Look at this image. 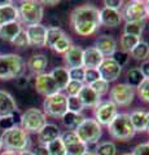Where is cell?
<instances>
[{
	"instance_id": "6da1fadb",
	"label": "cell",
	"mask_w": 149,
	"mask_h": 155,
	"mask_svg": "<svg viewBox=\"0 0 149 155\" xmlns=\"http://www.w3.org/2000/svg\"><path fill=\"white\" fill-rule=\"evenodd\" d=\"M70 25L79 36H90L101 26L100 9L91 4L76 7L70 14Z\"/></svg>"
},
{
	"instance_id": "7a4b0ae2",
	"label": "cell",
	"mask_w": 149,
	"mask_h": 155,
	"mask_svg": "<svg viewBox=\"0 0 149 155\" xmlns=\"http://www.w3.org/2000/svg\"><path fill=\"white\" fill-rule=\"evenodd\" d=\"M26 64L16 53L0 54V80L18 79L25 75Z\"/></svg>"
},
{
	"instance_id": "3957f363",
	"label": "cell",
	"mask_w": 149,
	"mask_h": 155,
	"mask_svg": "<svg viewBox=\"0 0 149 155\" xmlns=\"http://www.w3.org/2000/svg\"><path fill=\"white\" fill-rule=\"evenodd\" d=\"M0 141H2V146L4 149L16 154L20 151H25L30 146L29 134L17 125L8 130H4L2 137H0Z\"/></svg>"
},
{
	"instance_id": "277c9868",
	"label": "cell",
	"mask_w": 149,
	"mask_h": 155,
	"mask_svg": "<svg viewBox=\"0 0 149 155\" xmlns=\"http://www.w3.org/2000/svg\"><path fill=\"white\" fill-rule=\"evenodd\" d=\"M18 9V19L20 23H23L26 26L32 25H39L43 19V4L40 2H35V0H26L22 2L20 5L17 7Z\"/></svg>"
},
{
	"instance_id": "5b68a950",
	"label": "cell",
	"mask_w": 149,
	"mask_h": 155,
	"mask_svg": "<svg viewBox=\"0 0 149 155\" xmlns=\"http://www.w3.org/2000/svg\"><path fill=\"white\" fill-rule=\"evenodd\" d=\"M108 132L110 137L118 140V141H127V140L132 138L135 130L130 122L128 114H117V116L112 120V123L108 125Z\"/></svg>"
},
{
	"instance_id": "8992f818",
	"label": "cell",
	"mask_w": 149,
	"mask_h": 155,
	"mask_svg": "<svg viewBox=\"0 0 149 155\" xmlns=\"http://www.w3.org/2000/svg\"><path fill=\"white\" fill-rule=\"evenodd\" d=\"M21 127L25 132L30 133H39L47 124V116L42 110L30 107L20 116Z\"/></svg>"
},
{
	"instance_id": "52a82bcc",
	"label": "cell",
	"mask_w": 149,
	"mask_h": 155,
	"mask_svg": "<svg viewBox=\"0 0 149 155\" xmlns=\"http://www.w3.org/2000/svg\"><path fill=\"white\" fill-rule=\"evenodd\" d=\"M43 113L46 114V116H51V118H62L66 113H68V96L61 93L48 96L44 98L43 102Z\"/></svg>"
},
{
	"instance_id": "ba28073f",
	"label": "cell",
	"mask_w": 149,
	"mask_h": 155,
	"mask_svg": "<svg viewBox=\"0 0 149 155\" xmlns=\"http://www.w3.org/2000/svg\"><path fill=\"white\" fill-rule=\"evenodd\" d=\"M74 132L79 137L82 142H84L87 146L96 143L103 134V128L95 119H84L78 128Z\"/></svg>"
},
{
	"instance_id": "9c48e42d",
	"label": "cell",
	"mask_w": 149,
	"mask_h": 155,
	"mask_svg": "<svg viewBox=\"0 0 149 155\" xmlns=\"http://www.w3.org/2000/svg\"><path fill=\"white\" fill-rule=\"evenodd\" d=\"M109 101L117 106H128L135 98V91L126 83L115 84L109 89Z\"/></svg>"
},
{
	"instance_id": "30bf717a",
	"label": "cell",
	"mask_w": 149,
	"mask_h": 155,
	"mask_svg": "<svg viewBox=\"0 0 149 155\" xmlns=\"http://www.w3.org/2000/svg\"><path fill=\"white\" fill-rule=\"evenodd\" d=\"M126 22H139L147 18V2L143 0H132L128 2L123 8L121 14Z\"/></svg>"
},
{
	"instance_id": "8fae6325",
	"label": "cell",
	"mask_w": 149,
	"mask_h": 155,
	"mask_svg": "<svg viewBox=\"0 0 149 155\" xmlns=\"http://www.w3.org/2000/svg\"><path fill=\"white\" fill-rule=\"evenodd\" d=\"M62 143L65 146L66 155H84L88 151V147L82 142L74 130H66L60 136Z\"/></svg>"
},
{
	"instance_id": "7c38bea8",
	"label": "cell",
	"mask_w": 149,
	"mask_h": 155,
	"mask_svg": "<svg viewBox=\"0 0 149 155\" xmlns=\"http://www.w3.org/2000/svg\"><path fill=\"white\" fill-rule=\"evenodd\" d=\"M95 114V120L100 125H108L112 123V120L117 116L118 114V109L112 101H101L93 110Z\"/></svg>"
},
{
	"instance_id": "4fadbf2b",
	"label": "cell",
	"mask_w": 149,
	"mask_h": 155,
	"mask_svg": "<svg viewBox=\"0 0 149 155\" xmlns=\"http://www.w3.org/2000/svg\"><path fill=\"white\" fill-rule=\"evenodd\" d=\"M35 91L44 97L56 94L60 92L55 83L53 78H52L51 74H48V72H43V74H39L35 76Z\"/></svg>"
},
{
	"instance_id": "5bb4252c",
	"label": "cell",
	"mask_w": 149,
	"mask_h": 155,
	"mask_svg": "<svg viewBox=\"0 0 149 155\" xmlns=\"http://www.w3.org/2000/svg\"><path fill=\"white\" fill-rule=\"evenodd\" d=\"M99 72L101 79H104L108 83H113L119 78L122 72V67L115 62L113 58H104L103 64L99 67Z\"/></svg>"
},
{
	"instance_id": "9a60e30c",
	"label": "cell",
	"mask_w": 149,
	"mask_h": 155,
	"mask_svg": "<svg viewBox=\"0 0 149 155\" xmlns=\"http://www.w3.org/2000/svg\"><path fill=\"white\" fill-rule=\"evenodd\" d=\"M25 31H26L29 43H30L31 47H36V48L46 47V38H47V27L46 26H43L42 23L27 26Z\"/></svg>"
},
{
	"instance_id": "2e32d148",
	"label": "cell",
	"mask_w": 149,
	"mask_h": 155,
	"mask_svg": "<svg viewBox=\"0 0 149 155\" xmlns=\"http://www.w3.org/2000/svg\"><path fill=\"white\" fill-rule=\"evenodd\" d=\"M95 48L101 53L104 58H112L114 53L117 52V41L112 35L104 34V35L97 38Z\"/></svg>"
},
{
	"instance_id": "e0dca14e",
	"label": "cell",
	"mask_w": 149,
	"mask_h": 155,
	"mask_svg": "<svg viewBox=\"0 0 149 155\" xmlns=\"http://www.w3.org/2000/svg\"><path fill=\"white\" fill-rule=\"evenodd\" d=\"M64 61L69 69H78L83 67V49L78 45H71L69 51L64 53Z\"/></svg>"
},
{
	"instance_id": "ac0fdd59",
	"label": "cell",
	"mask_w": 149,
	"mask_h": 155,
	"mask_svg": "<svg viewBox=\"0 0 149 155\" xmlns=\"http://www.w3.org/2000/svg\"><path fill=\"white\" fill-rule=\"evenodd\" d=\"M104 57L95 47L83 49V67L84 69H99L103 64Z\"/></svg>"
},
{
	"instance_id": "d6986e66",
	"label": "cell",
	"mask_w": 149,
	"mask_h": 155,
	"mask_svg": "<svg viewBox=\"0 0 149 155\" xmlns=\"http://www.w3.org/2000/svg\"><path fill=\"white\" fill-rule=\"evenodd\" d=\"M17 111V104L14 101L13 96L9 94L5 91H0V118L13 115Z\"/></svg>"
},
{
	"instance_id": "ffe728a7",
	"label": "cell",
	"mask_w": 149,
	"mask_h": 155,
	"mask_svg": "<svg viewBox=\"0 0 149 155\" xmlns=\"http://www.w3.org/2000/svg\"><path fill=\"white\" fill-rule=\"evenodd\" d=\"M122 22V16L118 11L103 8L100 11V23L105 27H117Z\"/></svg>"
},
{
	"instance_id": "44dd1931",
	"label": "cell",
	"mask_w": 149,
	"mask_h": 155,
	"mask_svg": "<svg viewBox=\"0 0 149 155\" xmlns=\"http://www.w3.org/2000/svg\"><path fill=\"white\" fill-rule=\"evenodd\" d=\"M78 97L80 98L84 107H93L95 109L96 106L101 102V96H99L90 85H84L83 88H82L80 93L78 94Z\"/></svg>"
},
{
	"instance_id": "7402d4cb",
	"label": "cell",
	"mask_w": 149,
	"mask_h": 155,
	"mask_svg": "<svg viewBox=\"0 0 149 155\" xmlns=\"http://www.w3.org/2000/svg\"><path fill=\"white\" fill-rule=\"evenodd\" d=\"M60 136H61L60 128L57 127L56 124L47 123L44 125V128L38 133V140H39L40 145H47V143H49L52 141H55V140H57V138H60Z\"/></svg>"
},
{
	"instance_id": "603a6c76",
	"label": "cell",
	"mask_w": 149,
	"mask_h": 155,
	"mask_svg": "<svg viewBox=\"0 0 149 155\" xmlns=\"http://www.w3.org/2000/svg\"><path fill=\"white\" fill-rule=\"evenodd\" d=\"M49 74L53 78L55 83L57 85L59 91H65L66 87H68L69 81H70V76H69V70L66 67H62V66H57L52 70Z\"/></svg>"
},
{
	"instance_id": "cb8c5ba5",
	"label": "cell",
	"mask_w": 149,
	"mask_h": 155,
	"mask_svg": "<svg viewBox=\"0 0 149 155\" xmlns=\"http://www.w3.org/2000/svg\"><path fill=\"white\" fill-rule=\"evenodd\" d=\"M21 31H22V26L20 22L18 21L11 22V23H7V25L0 26V38L5 41L12 43Z\"/></svg>"
},
{
	"instance_id": "d4e9b609",
	"label": "cell",
	"mask_w": 149,
	"mask_h": 155,
	"mask_svg": "<svg viewBox=\"0 0 149 155\" xmlns=\"http://www.w3.org/2000/svg\"><path fill=\"white\" fill-rule=\"evenodd\" d=\"M130 122L132 124L134 130L136 132H145L147 130V111L144 110H134L131 114H128Z\"/></svg>"
},
{
	"instance_id": "484cf974",
	"label": "cell",
	"mask_w": 149,
	"mask_h": 155,
	"mask_svg": "<svg viewBox=\"0 0 149 155\" xmlns=\"http://www.w3.org/2000/svg\"><path fill=\"white\" fill-rule=\"evenodd\" d=\"M18 19V9L13 3L8 5L0 7V26L7 25L11 22H16Z\"/></svg>"
},
{
	"instance_id": "4316f807",
	"label": "cell",
	"mask_w": 149,
	"mask_h": 155,
	"mask_svg": "<svg viewBox=\"0 0 149 155\" xmlns=\"http://www.w3.org/2000/svg\"><path fill=\"white\" fill-rule=\"evenodd\" d=\"M47 65H48V60L44 54H34L27 61V67L30 69L31 72H34L36 75L43 74Z\"/></svg>"
},
{
	"instance_id": "83f0119b",
	"label": "cell",
	"mask_w": 149,
	"mask_h": 155,
	"mask_svg": "<svg viewBox=\"0 0 149 155\" xmlns=\"http://www.w3.org/2000/svg\"><path fill=\"white\" fill-rule=\"evenodd\" d=\"M86 118L82 114H76V113H71L68 111L64 116L61 118L62 124L65 125V128H68V130H75L79 125L83 123V120Z\"/></svg>"
},
{
	"instance_id": "f1b7e54d",
	"label": "cell",
	"mask_w": 149,
	"mask_h": 155,
	"mask_svg": "<svg viewBox=\"0 0 149 155\" xmlns=\"http://www.w3.org/2000/svg\"><path fill=\"white\" fill-rule=\"evenodd\" d=\"M66 35L65 31L62 30L61 27L59 26H51V27H47V38H46V45L48 48H53V45L56 44L60 39Z\"/></svg>"
},
{
	"instance_id": "f546056e",
	"label": "cell",
	"mask_w": 149,
	"mask_h": 155,
	"mask_svg": "<svg viewBox=\"0 0 149 155\" xmlns=\"http://www.w3.org/2000/svg\"><path fill=\"white\" fill-rule=\"evenodd\" d=\"M145 79V78L141 74V71L139 67H134V69L131 70H128L126 72V80H127V85H130L131 88H137L139 85H140L143 83V80Z\"/></svg>"
},
{
	"instance_id": "4dcf8cb0",
	"label": "cell",
	"mask_w": 149,
	"mask_h": 155,
	"mask_svg": "<svg viewBox=\"0 0 149 155\" xmlns=\"http://www.w3.org/2000/svg\"><path fill=\"white\" fill-rule=\"evenodd\" d=\"M131 57L136 61H145L149 57V44L147 41H139V44L131 51Z\"/></svg>"
},
{
	"instance_id": "1f68e13d",
	"label": "cell",
	"mask_w": 149,
	"mask_h": 155,
	"mask_svg": "<svg viewBox=\"0 0 149 155\" xmlns=\"http://www.w3.org/2000/svg\"><path fill=\"white\" fill-rule=\"evenodd\" d=\"M139 41H140V38L134 36V35H128V34H123L121 36V40H119V44H121L122 51L130 54L131 51L139 44Z\"/></svg>"
},
{
	"instance_id": "d6a6232c",
	"label": "cell",
	"mask_w": 149,
	"mask_h": 155,
	"mask_svg": "<svg viewBox=\"0 0 149 155\" xmlns=\"http://www.w3.org/2000/svg\"><path fill=\"white\" fill-rule=\"evenodd\" d=\"M145 28V21H139V22H126L124 25V34L134 35L140 38L141 34Z\"/></svg>"
},
{
	"instance_id": "836d02e7",
	"label": "cell",
	"mask_w": 149,
	"mask_h": 155,
	"mask_svg": "<svg viewBox=\"0 0 149 155\" xmlns=\"http://www.w3.org/2000/svg\"><path fill=\"white\" fill-rule=\"evenodd\" d=\"M117 153V147L113 142H109V141H105L99 143L95 149V154L96 155H115Z\"/></svg>"
},
{
	"instance_id": "e575fe53",
	"label": "cell",
	"mask_w": 149,
	"mask_h": 155,
	"mask_svg": "<svg viewBox=\"0 0 149 155\" xmlns=\"http://www.w3.org/2000/svg\"><path fill=\"white\" fill-rule=\"evenodd\" d=\"M46 146L48 149V151H49V155H66V150L61 138H57L55 141L47 143Z\"/></svg>"
},
{
	"instance_id": "d590c367",
	"label": "cell",
	"mask_w": 149,
	"mask_h": 155,
	"mask_svg": "<svg viewBox=\"0 0 149 155\" xmlns=\"http://www.w3.org/2000/svg\"><path fill=\"white\" fill-rule=\"evenodd\" d=\"M73 45V43H71V39L68 36V35H64L59 41L56 43V44L53 45V49L55 52H57V53H60V54H64V53H66L69 51V48Z\"/></svg>"
},
{
	"instance_id": "8d00e7d4",
	"label": "cell",
	"mask_w": 149,
	"mask_h": 155,
	"mask_svg": "<svg viewBox=\"0 0 149 155\" xmlns=\"http://www.w3.org/2000/svg\"><path fill=\"white\" fill-rule=\"evenodd\" d=\"M84 106L82 104V101L78 96L76 97H69L68 96V111L71 113H76V114H82Z\"/></svg>"
},
{
	"instance_id": "74e56055",
	"label": "cell",
	"mask_w": 149,
	"mask_h": 155,
	"mask_svg": "<svg viewBox=\"0 0 149 155\" xmlns=\"http://www.w3.org/2000/svg\"><path fill=\"white\" fill-rule=\"evenodd\" d=\"M90 87L92 88L96 93H97L99 96H103V94H107L109 92V83L108 81H105L104 79H99L96 80L95 83L90 84Z\"/></svg>"
},
{
	"instance_id": "f35d334b",
	"label": "cell",
	"mask_w": 149,
	"mask_h": 155,
	"mask_svg": "<svg viewBox=\"0 0 149 155\" xmlns=\"http://www.w3.org/2000/svg\"><path fill=\"white\" fill-rule=\"evenodd\" d=\"M84 87V83H80V81H75V80H70L68 87H66V92H68V96L69 97H76L79 93L82 88Z\"/></svg>"
},
{
	"instance_id": "ab89813d",
	"label": "cell",
	"mask_w": 149,
	"mask_h": 155,
	"mask_svg": "<svg viewBox=\"0 0 149 155\" xmlns=\"http://www.w3.org/2000/svg\"><path fill=\"white\" fill-rule=\"evenodd\" d=\"M99 79H101V76H100V72L97 69H84V83H86V85L92 84Z\"/></svg>"
},
{
	"instance_id": "60d3db41",
	"label": "cell",
	"mask_w": 149,
	"mask_h": 155,
	"mask_svg": "<svg viewBox=\"0 0 149 155\" xmlns=\"http://www.w3.org/2000/svg\"><path fill=\"white\" fill-rule=\"evenodd\" d=\"M137 94L144 102L149 104V78L144 79L143 83L137 87Z\"/></svg>"
},
{
	"instance_id": "b9f144b4",
	"label": "cell",
	"mask_w": 149,
	"mask_h": 155,
	"mask_svg": "<svg viewBox=\"0 0 149 155\" xmlns=\"http://www.w3.org/2000/svg\"><path fill=\"white\" fill-rule=\"evenodd\" d=\"M16 114H17V113H16ZM16 114L0 118V129L8 130V129H11V128H13V127H16Z\"/></svg>"
},
{
	"instance_id": "7bdbcfd3",
	"label": "cell",
	"mask_w": 149,
	"mask_h": 155,
	"mask_svg": "<svg viewBox=\"0 0 149 155\" xmlns=\"http://www.w3.org/2000/svg\"><path fill=\"white\" fill-rule=\"evenodd\" d=\"M12 44H13L14 47H17V48H27V47H30V43H29L26 31L22 30V31L17 35V38L12 41Z\"/></svg>"
},
{
	"instance_id": "ee69618b",
	"label": "cell",
	"mask_w": 149,
	"mask_h": 155,
	"mask_svg": "<svg viewBox=\"0 0 149 155\" xmlns=\"http://www.w3.org/2000/svg\"><path fill=\"white\" fill-rule=\"evenodd\" d=\"M70 80L80 81L84 83V67H78V69H69Z\"/></svg>"
},
{
	"instance_id": "f6af8a7d",
	"label": "cell",
	"mask_w": 149,
	"mask_h": 155,
	"mask_svg": "<svg viewBox=\"0 0 149 155\" xmlns=\"http://www.w3.org/2000/svg\"><path fill=\"white\" fill-rule=\"evenodd\" d=\"M112 58H113V60L117 62V64L121 66V67H123V66L128 62L130 54H128V53H126V52H123V51H117V52H115L114 54H113Z\"/></svg>"
},
{
	"instance_id": "bcb514c9",
	"label": "cell",
	"mask_w": 149,
	"mask_h": 155,
	"mask_svg": "<svg viewBox=\"0 0 149 155\" xmlns=\"http://www.w3.org/2000/svg\"><path fill=\"white\" fill-rule=\"evenodd\" d=\"M104 8H108V9H113V11H118L123 7V2L122 0H105L104 2Z\"/></svg>"
},
{
	"instance_id": "7dc6e473",
	"label": "cell",
	"mask_w": 149,
	"mask_h": 155,
	"mask_svg": "<svg viewBox=\"0 0 149 155\" xmlns=\"http://www.w3.org/2000/svg\"><path fill=\"white\" fill-rule=\"evenodd\" d=\"M132 155H149V143H140L135 146Z\"/></svg>"
},
{
	"instance_id": "c3c4849f",
	"label": "cell",
	"mask_w": 149,
	"mask_h": 155,
	"mask_svg": "<svg viewBox=\"0 0 149 155\" xmlns=\"http://www.w3.org/2000/svg\"><path fill=\"white\" fill-rule=\"evenodd\" d=\"M34 155H49V151H48V149L46 145H38V146L34 149V151H32Z\"/></svg>"
},
{
	"instance_id": "681fc988",
	"label": "cell",
	"mask_w": 149,
	"mask_h": 155,
	"mask_svg": "<svg viewBox=\"0 0 149 155\" xmlns=\"http://www.w3.org/2000/svg\"><path fill=\"white\" fill-rule=\"evenodd\" d=\"M139 69H140L143 76L145 78V79H148V78H149V61H144Z\"/></svg>"
},
{
	"instance_id": "f907efd6",
	"label": "cell",
	"mask_w": 149,
	"mask_h": 155,
	"mask_svg": "<svg viewBox=\"0 0 149 155\" xmlns=\"http://www.w3.org/2000/svg\"><path fill=\"white\" fill-rule=\"evenodd\" d=\"M16 84H17L18 88L23 89V88H26V87H27L29 79H27L26 76H21V78H18V79H16Z\"/></svg>"
},
{
	"instance_id": "816d5d0a",
	"label": "cell",
	"mask_w": 149,
	"mask_h": 155,
	"mask_svg": "<svg viewBox=\"0 0 149 155\" xmlns=\"http://www.w3.org/2000/svg\"><path fill=\"white\" fill-rule=\"evenodd\" d=\"M17 155H34V154H32V151H30V150H25V151L17 153Z\"/></svg>"
},
{
	"instance_id": "f5cc1de1",
	"label": "cell",
	"mask_w": 149,
	"mask_h": 155,
	"mask_svg": "<svg viewBox=\"0 0 149 155\" xmlns=\"http://www.w3.org/2000/svg\"><path fill=\"white\" fill-rule=\"evenodd\" d=\"M0 155H17V154L13 153V151H8V150H4L3 153H0Z\"/></svg>"
},
{
	"instance_id": "db71d44e",
	"label": "cell",
	"mask_w": 149,
	"mask_h": 155,
	"mask_svg": "<svg viewBox=\"0 0 149 155\" xmlns=\"http://www.w3.org/2000/svg\"><path fill=\"white\" fill-rule=\"evenodd\" d=\"M147 132H149V111L147 113Z\"/></svg>"
},
{
	"instance_id": "11a10c76",
	"label": "cell",
	"mask_w": 149,
	"mask_h": 155,
	"mask_svg": "<svg viewBox=\"0 0 149 155\" xmlns=\"http://www.w3.org/2000/svg\"><path fill=\"white\" fill-rule=\"evenodd\" d=\"M147 17L149 18V2H147Z\"/></svg>"
},
{
	"instance_id": "9f6ffc18",
	"label": "cell",
	"mask_w": 149,
	"mask_h": 155,
	"mask_svg": "<svg viewBox=\"0 0 149 155\" xmlns=\"http://www.w3.org/2000/svg\"><path fill=\"white\" fill-rule=\"evenodd\" d=\"M84 155H96V154H95V153H91V151H87Z\"/></svg>"
},
{
	"instance_id": "6f0895ef",
	"label": "cell",
	"mask_w": 149,
	"mask_h": 155,
	"mask_svg": "<svg viewBox=\"0 0 149 155\" xmlns=\"http://www.w3.org/2000/svg\"><path fill=\"white\" fill-rule=\"evenodd\" d=\"M2 147H3V146H2V141H0V150H2Z\"/></svg>"
},
{
	"instance_id": "680465c9",
	"label": "cell",
	"mask_w": 149,
	"mask_h": 155,
	"mask_svg": "<svg viewBox=\"0 0 149 155\" xmlns=\"http://www.w3.org/2000/svg\"><path fill=\"white\" fill-rule=\"evenodd\" d=\"M122 155H132V154H128V153H127V154H122Z\"/></svg>"
},
{
	"instance_id": "91938a15",
	"label": "cell",
	"mask_w": 149,
	"mask_h": 155,
	"mask_svg": "<svg viewBox=\"0 0 149 155\" xmlns=\"http://www.w3.org/2000/svg\"><path fill=\"white\" fill-rule=\"evenodd\" d=\"M148 143H149V142H148Z\"/></svg>"
}]
</instances>
